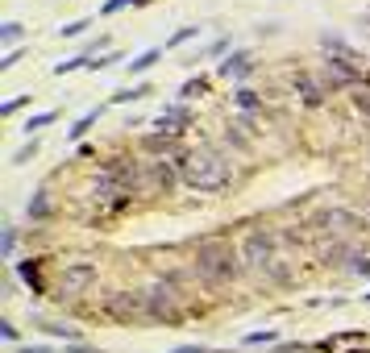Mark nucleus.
I'll return each mask as SVG.
<instances>
[{
  "instance_id": "nucleus-1",
  "label": "nucleus",
  "mask_w": 370,
  "mask_h": 353,
  "mask_svg": "<svg viewBox=\"0 0 370 353\" xmlns=\"http://www.w3.org/2000/svg\"><path fill=\"white\" fill-rule=\"evenodd\" d=\"M242 246H233L229 237H204L200 246H196V275L204 279V283H212V287H229L237 275H242Z\"/></svg>"
},
{
  "instance_id": "nucleus-2",
  "label": "nucleus",
  "mask_w": 370,
  "mask_h": 353,
  "mask_svg": "<svg viewBox=\"0 0 370 353\" xmlns=\"http://www.w3.org/2000/svg\"><path fill=\"white\" fill-rule=\"evenodd\" d=\"M179 179H183L192 191H225L233 175H229V162H225L221 150L200 146V150L179 154Z\"/></svg>"
},
{
  "instance_id": "nucleus-3",
  "label": "nucleus",
  "mask_w": 370,
  "mask_h": 353,
  "mask_svg": "<svg viewBox=\"0 0 370 353\" xmlns=\"http://www.w3.org/2000/svg\"><path fill=\"white\" fill-rule=\"evenodd\" d=\"M242 258H246V266L254 270V275H262L267 283H292V270L283 266V258H279V237L275 233H267V229H250L246 237H242Z\"/></svg>"
},
{
  "instance_id": "nucleus-4",
  "label": "nucleus",
  "mask_w": 370,
  "mask_h": 353,
  "mask_svg": "<svg viewBox=\"0 0 370 353\" xmlns=\"http://www.w3.org/2000/svg\"><path fill=\"white\" fill-rule=\"evenodd\" d=\"M146 316L154 325H171V329H179L187 320V295H183L179 279H154L146 287Z\"/></svg>"
},
{
  "instance_id": "nucleus-5",
  "label": "nucleus",
  "mask_w": 370,
  "mask_h": 353,
  "mask_svg": "<svg viewBox=\"0 0 370 353\" xmlns=\"http://www.w3.org/2000/svg\"><path fill=\"white\" fill-rule=\"evenodd\" d=\"M96 279H100V266L96 262H83V258L79 262H62L58 275H54V283H50V300L54 304H71V300L87 295Z\"/></svg>"
},
{
  "instance_id": "nucleus-6",
  "label": "nucleus",
  "mask_w": 370,
  "mask_h": 353,
  "mask_svg": "<svg viewBox=\"0 0 370 353\" xmlns=\"http://www.w3.org/2000/svg\"><path fill=\"white\" fill-rule=\"evenodd\" d=\"M317 75H321V83H325L329 92H342V87H362V83H370V75L358 67V62H354V54H337V50L321 62V71H317Z\"/></svg>"
},
{
  "instance_id": "nucleus-7",
  "label": "nucleus",
  "mask_w": 370,
  "mask_h": 353,
  "mask_svg": "<svg viewBox=\"0 0 370 353\" xmlns=\"http://www.w3.org/2000/svg\"><path fill=\"white\" fill-rule=\"evenodd\" d=\"M312 229L321 237H358L367 229V221L358 212H350V208H325V212L312 216Z\"/></svg>"
},
{
  "instance_id": "nucleus-8",
  "label": "nucleus",
  "mask_w": 370,
  "mask_h": 353,
  "mask_svg": "<svg viewBox=\"0 0 370 353\" xmlns=\"http://www.w3.org/2000/svg\"><path fill=\"white\" fill-rule=\"evenodd\" d=\"M104 316H108V320H117V325L150 320V316H146V291H129V287L112 291V295L104 300Z\"/></svg>"
},
{
  "instance_id": "nucleus-9",
  "label": "nucleus",
  "mask_w": 370,
  "mask_h": 353,
  "mask_svg": "<svg viewBox=\"0 0 370 353\" xmlns=\"http://www.w3.org/2000/svg\"><path fill=\"white\" fill-rule=\"evenodd\" d=\"M175 187V171L167 158H150L142 162V179H137V196H171Z\"/></svg>"
},
{
  "instance_id": "nucleus-10",
  "label": "nucleus",
  "mask_w": 370,
  "mask_h": 353,
  "mask_svg": "<svg viewBox=\"0 0 370 353\" xmlns=\"http://www.w3.org/2000/svg\"><path fill=\"white\" fill-rule=\"evenodd\" d=\"M312 350H321V353H367V350H370V333H367V329L329 333V337H321Z\"/></svg>"
},
{
  "instance_id": "nucleus-11",
  "label": "nucleus",
  "mask_w": 370,
  "mask_h": 353,
  "mask_svg": "<svg viewBox=\"0 0 370 353\" xmlns=\"http://www.w3.org/2000/svg\"><path fill=\"white\" fill-rule=\"evenodd\" d=\"M317 258L325 266H346V262H358V246H354V237H325L317 246Z\"/></svg>"
},
{
  "instance_id": "nucleus-12",
  "label": "nucleus",
  "mask_w": 370,
  "mask_h": 353,
  "mask_svg": "<svg viewBox=\"0 0 370 353\" xmlns=\"http://www.w3.org/2000/svg\"><path fill=\"white\" fill-rule=\"evenodd\" d=\"M292 92H296L308 108H321L325 96H329V87L321 83V75H312V71H296V75H292Z\"/></svg>"
},
{
  "instance_id": "nucleus-13",
  "label": "nucleus",
  "mask_w": 370,
  "mask_h": 353,
  "mask_svg": "<svg viewBox=\"0 0 370 353\" xmlns=\"http://www.w3.org/2000/svg\"><path fill=\"white\" fill-rule=\"evenodd\" d=\"M42 270H46V258H25V262H17V279H21L33 295H50V283L42 279Z\"/></svg>"
},
{
  "instance_id": "nucleus-14",
  "label": "nucleus",
  "mask_w": 370,
  "mask_h": 353,
  "mask_svg": "<svg viewBox=\"0 0 370 353\" xmlns=\"http://www.w3.org/2000/svg\"><path fill=\"white\" fill-rule=\"evenodd\" d=\"M142 150H146V154H154V158H167V154H187V150H179V133H167V129H158V133L142 137Z\"/></svg>"
},
{
  "instance_id": "nucleus-15",
  "label": "nucleus",
  "mask_w": 370,
  "mask_h": 353,
  "mask_svg": "<svg viewBox=\"0 0 370 353\" xmlns=\"http://www.w3.org/2000/svg\"><path fill=\"white\" fill-rule=\"evenodd\" d=\"M154 125H158V129H167V133H183V129L192 125V108H187V100H183V104H171V108H162Z\"/></svg>"
},
{
  "instance_id": "nucleus-16",
  "label": "nucleus",
  "mask_w": 370,
  "mask_h": 353,
  "mask_svg": "<svg viewBox=\"0 0 370 353\" xmlns=\"http://www.w3.org/2000/svg\"><path fill=\"white\" fill-rule=\"evenodd\" d=\"M250 71H254V58H250L246 50H233V54L217 67V75H225V79H246Z\"/></svg>"
},
{
  "instance_id": "nucleus-17",
  "label": "nucleus",
  "mask_w": 370,
  "mask_h": 353,
  "mask_svg": "<svg viewBox=\"0 0 370 353\" xmlns=\"http://www.w3.org/2000/svg\"><path fill=\"white\" fill-rule=\"evenodd\" d=\"M162 50H167V46H150V50H142L133 62H125V71H129V75H146V71L162 58Z\"/></svg>"
},
{
  "instance_id": "nucleus-18",
  "label": "nucleus",
  "mask_w": 370,
  "mask_h": 353,
  "mask_svg": "<svg viewBox=\"0 0 370 353\" xmlns=\"http://www.w3.org/2000/svg\"><path fill=\"white\" fill-rule=\"evenodd\" d=\"M100 112H104V108H87V112H83V117H79V121L67 129V141H83V133H87V129L100 121Z\"/></svg>"
},
{
  "instance_id": "nucleus-19",
  "label": "nucleus",
  "mask_w": 370,
  "mask_h": 353,
  "mask_svg": "<svg viewBox=\"0 0 370 353\" xmlns=\"http://www.w3.org/2000/svg\"><path fill=\"white\" fill-rule=\"evenodd\" d=\"M37 329H42V333H50V337H58V341H79V337H83L79 329H71V325H58V320H37Z\"/></svg>"
},
{
  "instance_id": "nucleus-20",
  "label": "nucleus",
  "mask_w": 370,
  "mask_h": 353,
  "mask_svg": "<svg viewBox=\"0 0 370 353\" xmlns=\"http://www.w3.org/2000/svg\"><path fill=\"white\" fill-rule=\"evenodd\" d=\"M200 96H208V75H192L179 87V100H200Z\"/></svg>"
},
{
  "instance_id": "nucleus-21",
  "label": "nucleus",
  "mask_w": 370,
  "mask_h": 353,
  "mask_svg": "<svg viewBox=\"0 0 370 353\" xmlns=\"http://www.w3.org/2000/svg\"><path fill=\"white\" fill-rule=\"evenodd\" d=\"M21 37H25V25H21V21H4V25H0V46H4V50H12Z\"/></svg>"
},
{
  "instance_id": "nucleus-22",
  "label": "nucleus",
  "mask_w": 370,
  "mask_h": 353,
  "mask_svg": "<svg viewBox=\"0 0 370 353\" xmlns=\"http://www.w3.org/2000/svg\"><path fill=\"white\" fill-rule=\"evenodd\" d=\"M150 96V83H133V87H121L117 96H112V104H137V100H146Z\"/></svg>"
},
{
  "instance_id": "nucleus-23",
  "label": "nucleus",
  "mask_w": 370,
  "mask_h": 353,
  "mask_svg": "<svg viewBox=\"0 0 370 353\" xmlns=\"http://www.w3.org/2000/svg\"><path fill=\"white\" fill-rule=\"evenodd\" d=\"M233 104H237L242 112H258V108H262L258 92H250V87H237V92H233Z\"/></svg>"
},
{
  "instance_id": "nucleus-24",
  "label": "nucleus",
  "mask_w": 370,
  "mask_h": 353,
  "mask_svg": "<svg viewBox=\"0 0 370 353\" xmlns=\"http://www.w3.org/2000/svg\"><path fill=\"white\" fill-rule=\"evenodd\" d=\"M58 121V108H46V112H33L29 121H25V133H37V129H46V125H54Z\"/></svg>"
},
{
  "instance_id": "nucleus-25",
  "label": "nucleus",
  "mask_w": 370,
  "mask_h": 353,
  "mask_svg": "<svg viewBox=\"0 0 370 353\" xmlns=\"http://www.w3.org/2000/svg\"><path fill=\"white\" fill-rule=\"evenodd\" d=\"M29 216H33V221H46V216H50V200H46V191H37V196L29 200Z\"/></svg>"
},
{
  "instance_id": "nucleus-26",
  "label": "nucleus",
  "mask_w": 370,
  "mask_h": 353,
  "mask_svg": "<svg viewBox=\"0 0 370 353\" xmlns=\"http://www.w3.org/2000/svg\"><path fill=\"white\" fill-rule=\"evenodd\" d=\"M200 33V25H183V29H175V37H167V50H175V46H183V42H192Z\"/></svg>"
},
{
  "instance_id": "nucleus-27",
  "label": "nucleus",
  "mask_w": 370,
  "mask_h": 353,
  "mask_svg": "<svg viewBox=\"0 0 370 353\" xmlns=\"http://www.w3.org/2000/svg\"><path fill=\"white\" fill-rule=\"evenodd\" d=\"M29 104H33V96H12L8 104H0V117H17V112L29 108Z\"/></svg>"
},
{
  "instance_id": "nucleus-28",
  "label": "nucleus",
  "mask_w": 370,
  "mask_h": 353,
  "mask_svg": "<svg viewBox=\"0 0 370 353\" xmlns=\"http://www.w3.org/2000/svg\"><path fill=\"white\" fill-rule=\"evenodd\" d=\"M0 254L12 262V254H17V229L12 225H4V237H0Z\"/></svg>"
},
{
  "instance_id": "nucleus-29",
  "label": "nucleus",
  "mask_w": 370,
  "mask_h": 353,
  "mask_svg": "<svg viewBox=\"0 0 370 353\" xmlns=\"http://www.w3.org/2000/svg\"><path fill=\"white\" fill-rule=\"evenodd\" d=\"M354 108L362 112L370 121V83H362V87H354Z\"/></svg>"
},
{
  "instance_id": "nucleus-30",
  "label": "nucleus",
  "mask_w": 370,
  "mask_h": 353,
  "mask_svg": "<svg viewBox=\"0 0 370 353\" xmlns=\"http://www.w3.org/2000/svg\"><path fill=\"white\" fill-rule=\"evenodd\" d=\"M83 29H87V17H79V21H67V25H58L54 33H58V37H79Z\"/></svg>"
},
{
  "instance_id": "nucleus-31",
  "label": "nucleus",
  "mask_w": 370,
  "mask_h": 353,
  "mask_svg": "<svg viewBox=\"0 0 370 353\" xmlns=\"http://www.w3.org/2000/svg\"><path fill=\"white\" fill-rule=\"evenodd\" d=\"M37 146H42V141H37V137H33V141H25V146H21V150H17V154H12V166H25V162H29V158H33V154H37Z\"/></svg>"
},
{
  "instance_id": "nucleus-32",
  "label": "nucleus",
  "mask_w": 370,
  "mask_h": 353,
  "mask_svg": "<svg viewBox=\"0 0 370 353\" xmlns=\"http://www.w3.org/2000/svg\"><path fill=\"white\" fill-rule=\"evenodd\" d=\"M275 341H279V333H275V329H258V333H250V337H246V345H275Z\"/></svg>"
},
{
  "instance_id": "nucleus-33",
  "label": "nucleus",
  "mask_w": 370,
  "mask_h": 353,
  "mask_svg": "<svg viewBox=\"0 0 370 353\" xmlns=\"http://www.w3.org/2000/svg\"><path fill=\"white\" fill-rule=\"evenodd\" d=\"M129 4H142V0H104V4H100V17H117V12L129 8Z\"/></svg>"
},
{
  "instance_id": "nucleus-34",
  "label": "nucleus",
  "mask_w": 370,
  "mask_h": 353,
  "mask_svg": "<svg viewBox=\"0 0 370 353\" xmlns=\"http://www.w3.org/2000/svg\"><path fill=\"white\" fill-rule=\"evenodd\" d=\"M79 67H87V54H79V58H67V62H54V75H67V71H79Z\"/></svg>"
},
{
  "instance_id": "nucleus-35",
  "label": "nucleus",
  "mask_w": 370,
  "mask_h": 353,
  "mask_svg": "<svg viewBox=\"0 0 370 353\" xmlns=\"http://www.w3.org/2000/svg\"><path fill=\"white\" fill-rule=\"evenodd\" d=\"M21 54H25L21 46H12V50H4V58H0V71H12V67L21 62Z\"/></svg>"
},
{
  "instance_id": "nucleus-36",
  "label": "nucleus",
  "mask_w": 370,
  "mask_h": 353,
  "mask_svg": "<svg viewBox=\"0 0 370 353\" xmlns=\"http://www.w3.org/2000/svg\"><path fill=\"white\" fill-rule=\"evenodd\" d=\"M167 353H233V350H208V345H179V350H167Z\"/></svg>"
},
{
  "instance_id": "nucleus-37",
  "label": "nucleus",
  "mask_w": 370,
  "mask_h": 353,
  "mask_svg": "<svg viewBox=\"0 0 370 353\" xmlns=\"http://www.w3.org/2000/svg\"><path fill=\"white\" fill-rule=\"evenodd\" d=\"M112 62H121V54H104L100 62H87V71H108Z\"/></svg>"
},
{
  "instance_id": "nucleus-38",
  "label": "nucleus",
  "mask_w": 370,
  "mask_h": 353,
  "mask_svg": "<svg viewBox=\"0 0 370 353\" xmlns=\"http://www.w3.org/2000/svg\"><path fill=\"white\" fill-rule=\"evenodd\" d=\"M0 337H4L8 345H17V325H12V320H0Z\"/></svg>"
},
{
  "instance_id": "nucleus-39",
  "label": "nucleus",
  "mask_w": 370,
  "mask_h": 353,
  "mask_svg": "<svg viewBox=\"0 0 370 353\" xmlns=\"http://www.w3.org/2000/svg\"><path fill=\"white\" fill-rule=\"evenodd\" d=\"M17 353H62L58 345H17Z\"/></svg>"
},
{
  "instance_id": "nucleus-40",
  "label": "nucleus",
  "mask_w": 370,
  "mask_h": 353,
  "mask_svg": "<svg viewBox=\"0 0 370 353\" xmlns=\"http://www.w3.org/2000/svg\"><path fill=\"white\" fill-rule=\"evenodd\" d=\"M354 270H358L362 279H370V258H367V254H358V262H354Z\"/></svg>"
},
{
  "instance_id": "nucleus-41",
  "label": "nucleus",
  "mask_w": 370,
  "mask_h": 353,
  "mask_svg": "<svg viewBox=\"0 0 370 353\" xmlns=\"http://www.w3.org/2000/svg\"><path fill=\"white\" fill-rule=\"evenodd\" d=\"M100 46H108V37H96V42H87V46H83V54H96Z\"/></svg>"
},
{
  "instance_id": "nucleus-42",
  "label": "nucleus",
  "mask_w": 370,
  "mask_h": 353,
  "mask_svg": "<svg viewBox=\"0 0 370 353\" xmlns=\"http://www.w3.org/2000/svg\"><path fill=\"white\" fill-rule=\"evenodd\" d=\"M367 300H370V295H367Z\"/></svg>"
}]
</instances>
